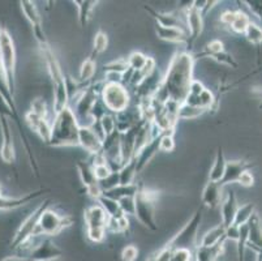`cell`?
<instances>
[{"mask_svg":"<svg viewBox=\"0 0 262 261\" xmlns=\"http://www.w3.org/2000/svg\"><path fill=\"white\" fill-rule=\"evenodd\" d=\"M226 227L222 224L218 225V226L213 227L210 231L204 235V239L201 242V247L210 248L216 246V244L222 243L223 239H226Z\"/></svg>","mask_w":262,"mask_h":261,"instance_id":"cell-24","label":"cell"},{"mask_svg":"<svg viewBox=\"0 0 262 261\" xmlns=\"http://www.w3.org/2000/svg\"><path fill=\"white\" fill-rule=\"evenodd\" d=\"M94 174H95V178H97V180L102 182V180H104V179L108 178V176L113 174V171H111V169H110V167L104 164V165H98V166H94Z\"/></svg>","mask_w":262,"mask_h":261,"instance_id":"cell-47","label":"cell"},{"mask_svg":"<svg viewBox=\"0 0 262 261\" xmlns=\"http://www.w3.org/2000/svg\"><path fill=\"white\" fill-rule=\"evenodd\" d=\"M2 124V148H0V157L6 164L15 161V147L12 141V132L8 121L4 116H0Z\"/></svg>","mask_w":262,"mask_h":261,"instance_id":"cell-12","label":"cell"},{"mask_svg":"<svg viewBox=\"0 0 262 261\" xmlns=\"http://www.w3.org/2000/svg\"><path fill=\"white\" fill-rule=\"evenodd\" d=\"M175 149V141H173V135H162L161 144H159V150L162 152H172Z\"/></svg>","mask_w":262,"mask_h":261,"instance_id":"cell-45","label":"cell"},{"mask_svg":"<svg viewBox=\"0 0 262 261\" xmlns=\"http://www.w3.org/2000/svg\"><path fill=\"white\" fill-rule=\"evenodd\" d=\"M222 51H225V46H223V43L218 39L211 41L210 43H208V46H206V55H208V56L219 54V52Z\"/></svg>","mask_w":262,"mask_h":261,"instance_id":"cell-48","label":"cell"},{"mask_svg":"<svg viewBox=\"0 0 262 261\" xmlns=\"http://www.w3.org/2000/svg\"><path fill=\"white\" fill-rule=\"evenodd\" d=\"M20 4L24 14H25L26 20L29 21L30 25L33 26V29L40 28V26H42V20H40V14L39 12H38L35 3L29 2V0H24Z\"/></svg>","mask_w":262,"mask_h":261,"instance_id":"cell-26","label":"cell"},{"mask_svg":"<svg viewBox=\"0 0 262 261\" xmlns=\"http://www.w3.org/2000/svg\"><path fill=\"white\" fill-rule=\"evenodd\" d=\"M210 57H213L214 61H216L218 63L221 64H225V66H228V67H232V68H235V67H237V63L235 62V59H233L232 56H231L230 54H228L227 51H222L219 52V54H215V55H211Z\"/></svg>","mask_w":262,"mask_h":261,"instance_id":"cell-43","label":"cell"},{"mask_svg":"<svg viewBox=\"0 0 262 261\" xmlns=\"http://www.w3.org/2000/svg\"><path fill=\"white\" fill-rule=\"evenodd\" d=\"M251 23V17L247 13L242 11H235V16H233V20L231 23L230 28L232 29L233 32L237 33V34H244Z\"/></svg>","mask_w":262,"mask_h":261,"instance_id":"cell-30","label":"cell"},{"mask_svg":"<svg viewBox=\"0 0 262 261\" xmlns=\"http://www.w3.org/2000/svg\"><path fill=\"white\" fill-rule=\"evenodd\" d=\"M202 221V208H200L194 214H193L192 218L187 222L184 227L182 229V231L175 236V238L171 240L170 244H167V247H175V250L179 248H184L188 250L187 246L194 243L197 236V231H199V227L201 225Z\"/></svg>","mask_w":262,"mask_h":261,"instance_id":"cell-8","label":"cell"},{"mask_svg":"<svg viewBox=\"0 0 262 261\" xmlns=\"http://www.w3.org/2000/svg\"><path fill=\"white\" fill-rule=\"evenodd\" d=\"M140 187L137 184H130V186H120L119 184L118 187L113 188V190L106 191L103 192V196L107 198H111L114 201H120L121 198L125 197H135L139 192Z\"/></svg>","mask_w":262,"mask_h":261,"instance_id":"cell-22","label":"cell"},{"mask_svg":"<svg viewBox=\"0 0 262 261\" xmlns=\"http://www.w3.org/2000/svg\"><path fill=\"white\" fill-rule=\"evenodd\" d=\"M145 9L151 13V16L156 18V23L159 24V25L167 26V28H179V29H183V30H185V26H187V24H185L180 17L175 16V14L161 13V12L154 11V9L150 8V7H145Z\"/></svg>","mask_w":262,"mask_h":261,"instance_id":"cell-20","label":"cell"},{"mask_svg":"<svg viewBox=\"0 0 262 261\" xmlns=\"http://www.w3.org/2000/svg\"><path fill=\"white\" fill-rule=\"evenodd\" d=\"M251 167V164L247 161H227L225 170V175H223L222 180L219 182L221 186H226V184L237 183L239 178L244 171H248V169Z\"/></svg>","mask_w":262,"mask_h":261,"instance_id":"cell-17","label":"cell"},{"mask_svg":"<svg viewBox=\"0 0 262 261\" xmlns=\"http://www.w3.org/2000/svg\"><path fill=\"white\" fill-rule=\"evenodd\" d=\"M0 197H3V195H2V188H0Z\"/></svg>","mask_w":262,"mask_h":261,"instance_id":"cell-52","label":"cell"},{"mask_svg":"<svg viewBox=\"0 0 262 261\" xmlns=\"http://www.w3.org/2000/svg\"><path fill=\"white\" fill-rule=\"evenodd\" d=\"M136 218L145 227L157 230L156 222V203L158 201V192L140 188L136 195Z\"/></svg>","mask_w":262,"mask_h":261,"instance_id":"cell-5","label":"cell"},{"mask_svg":"<svg viewBox=\"0 0 262 261\" xmlns=\"http://www.w3.org/2000/svg\"><path fill=\"white\" fill-rule=\"evenodd\" d=\"M107 46H108V38L107 34L103 32H98L94 37V52L95 54H102L106 51Z\"/></svg>","mask_w":262,"mask_h":261,"instance_id":"cell-40","label":"cell"},{"mask_svg":"<svg viewBox=\"0 0 262 261\" xmlns=\"http://www.w3.org/2000/svg\"><path fill=\"white\" fill-rule=\"evenodd\" d=\"M244 4H247V7L251 9L252 13L256 16L259 20V23L262 24V0H251V2H243Z\"/></svg>","mask_w":262,"mask_h":261,"instance_id":"cell-46","label":"cell"},{"mask_svg":"<svg viewBox=\"0 0 262 261\" xmlns=\"http://www.w3.org/2000/svg\"><path fill=\"white\" fill-rule=\"evenodd\" d=\"M34 114H37L38 116L40 118H46L47 119V107H46V102H45L42 98H37V99L33 101L32 104V110Z\"/></svg>","mask_w":262,"mask_h":261,"instance_id":"cell-44","label":"cell"},{"mask_svg":"<svg viewBox=\"0 0 262 261\" xmlns=\"http://www.w3.org/2000/svg\"><path fill=\"white\" fill-rule=\"evenodd\" d=\"M129 69L128 67V62L124 61V59H118V61H113L110 63L104 64V73H108V72H114V73H125V72Z\"/></svg>","mask_w":262,"mask_h":261,"instance_id":"cell-38","label":"cell"},{"mask_svg":"<svg viewBox=\"0 0 262 261\" xmlns=\"http://www.w3.org/2000/svg\"><path fill=\"white\" fill-rule=\"evenodd\" d=\"M147 59L149 57L145 56L142 52L139 51H135L127 57V62H128V67H129L132 71H141L147 63Z\"/></svg>","mask_w":262,"mask_h":261,"instance_id":"cell-35","label":"cell"},{"mask_svg":"<svg viewBox=\"0 0 262 261\" xmlns=\"http://www.w3.org/2000/svg\"><path fill=\"white\" fill-rule=\"evenodd\" d=\"M248 227H249L248 244L258 248L259 252H261L262 251V226L257 213H254V214L252 215V218L249 219V222H248Z\"/></svg>","mask_w":262,"mask_h":261,"instance_id":"cell-21","label":"cell"},{"mask_svg":"<svg viewBox=\"0 0 262 261\" xmlns=\"http://www.w3.org/2000/svg\"><path fill=\"white\" fill-rule=\"evenodd\" d=\"M72 222L73 219L71 217H68V215H59L54 210L46 209L43 212V214L40 215L38 227L35 231H38L39 235L51 236L60 233L61 230L66 229L67 226L72 225Z\"/></svg>","mask_w":262,"mask_h":261,"instance_id":"cell-7","label":"cell"},{"mask_svg":"<svg viewBox=\"0 0 262 261\" xmlns=\"http://www.w3.org/2000/svg\"><path fill=\"white\" fill-rule=\"evenodd\" d=\"M77 171H78V175H80L81 182L84 183V186L86 188L89 187L94 186V184L98 183L97 178H95V174H94V166H93L92 162H86V161H80L77 165Z\"/></svg>","mask_w":262,"mask_h":261,"instance_id":"cell-25","label":"cell"},{"mask_svg":"<svg viewBox=\"0 0 262 261\" xmlns=\"http://www.w3.org/2000/svg\"><path fill=\"white\" fill-rule=\"evenodd\" d=\"M222 188L223 187L218 182L209 180L205 186L204 192H202V204H204V207H208L210 209L219 207L223 198Z\"/></svg>","mask_w":262,"mask_h":261,"instance_id":"cell-16","label":"cell"},{"mask_svg":"<svg viewBox=\"0 0 262 261\" xmlns=\"http://www.w3.org/2000/svg\"><path fill=\"white\" fill-rule=\"evenodd\" d=\"M25 121L28 123V126L30 127V129L34 131L42 140L46 141V143H50V140H51L52 123L49 122V119L40 118V116H38L33 111H29L25 115Z\"/></svg>","mask_w":262,"mask_h":261,"instance_id":"cell-13","label":"cell"},{"mask_svg":"<svg viewBox=\"0 0 262 261\" xmlns=\"http://www.w3.org/2000/svg\"><path fill=\"white\" fill-rule=\"evenodd\" d=\"M39 47L42 50L50 77H51L52 85H54V112L56 115L63 111L64 109H67L68 104H70L68 86H67V80L63 75L60 64H59L58 59L55 56L49 43Z\"/></svg>","mask_w":262,"mask_h":261,"instance_id":"cell-3","label":"cell"},{"mask_svg":"<svg viewBox=\"0 0 262 261\" xmlns=\"http://www.w3.org/2000/svg\"><path fill=\"white\" fill-rule=\"evenodd\" d=\"M0 64L3 68L9 90L13 94L16 73V49L13 39L6 28H0Z\"/></svg>","mask_w":262,"mask_h":261,"instance_id":"cell-4","label":"cell"},{"mask_svg":"<svg viewBox=\"0 0 262 261\" xmlns=\"http://www.w3.org/2000/svg\"><path fill=\"white\" fill-rule=\"evenodd\" d=\"M85 224L88 230H106L108 215L99 204L93 205L85 210Z\"/></svg>","mask_w":262,"mask_h":261,"instance_id":"cell-15","label":"cell"},{"mask_svg":"<svg viewBox=\"0 0 262 261\" xmlns=\"http://www.w3.org/2000/svg\"><path fill=\"white\" fill-rule=\"evenodd\" d=\"M78 131L80 126L75 116V112L70 106L55 115L52 122L51 140L52 147H76L78 145Z\"/></svg>","mask_w":262,"mask_h":261,"instance_id":"cell-2","label":"cell"},{"mask_svg":"<svg viewBox=\"0 0 262 261\" xmlns=\"http://www.w3.org/2000/svg\"><path fill=\"white\" fill-rule=\"evenodd\" d=\"M237 183L242 184V186L245 187V188H249V187L253 186L254 178H253V175H252V172H249V171L243 172L242 176L239 178V182H237Z\"/></svg>","mask_w":262,"mask_h":261,"instance_id":"cell-51","label":"cell"},{"mask_svg":"<svg viewBox=\"0 0 262 261\" xmlns=\"http://www.w3.org/2000/svg\"><path fill=\"white\" fill-rule=\"evenodd\" d=\"M135 197H125V198H121L120 201H118L119 205H120V209L123 210V213L127 215V217L130 214H135V212H136V198Z\"/></svg>","mask_w":262,"mask_h":261,"instance_id":"cell-42","label":"cell"},{"mask_svg":"<svg viewBox=\"0 0 262 261\" xmlns=\"http://www.w3.org/2000/svg\"><path fill=\"white\" fill-rule=\"evenodd\" d=\"M254 209H256V207H254V204H252V203H248V204L239 207L236 217H235V221H233V225H235V226H242V225L248 224L249 219L252 218V215L256 213Z\"/></svg>","mask_w":262,"mask_h":261,"instance_id":"cell-31","label":"cell"},{"mask_svg":"<svg viewBox=\"0 0 262 261\" xmlns=\"http://www.w3.org/2000/svg\"><path fill=\"white\" fill-rule=\"evenodd\" d=\"M101 95L104 106L114 114H119L129 106V94L121 84L104 83Z\"/></svg>","mask_w":262,"mask_h":261,"instance_id":"cell-6","label":"cell"},{"mask_svg":"<svg viewBox=\"0 0 262 261\" xmlns=\"http://www.w3.org/2000/svg\"><path fill=\"white\" fill-rule=\"evenodd\" d=\"M119 184H120V176H119V172H113V174H111L108 178L104 179V180H102V182H99V186H101V188L103 192L113 190V188L118 187Z\"/></svg>","mask_w":262,"mask_h":261,"instance_id":"cell-41","label":"cell"},{"mask_svg":"<svg viewBox=\"0 0 262 261\" xmlns=\"http://www.w3.org/2000/svg\"><path fill=\"white\" fill-rule=\"evenodd\" d=\"M185 20H187L185 24H187L188 29V37L190 38L189 46H192V43L200 37L204 30V16H202L201 11H199L190 4L185 11Z\"/></svg>","mask_w":262,"mask_h":261,"instance_id":"cell-11","label":"cell"},{"mask_svg":"<svg viewBox=\"0 0 262 261\" xmlns=\"http://www.w3.org/2000/svg\"><path fill=\"white\" fill-rule=\"evenodd\" d=\"M239 204H237L236 195L233 191H228L221 203V215H222V225L227 229L233 225L235 217H236Z\"/></svg>","mask_w":262,"mask_h":261,"instance_id":"cell-14","label":"cell"},{"mask_svg":"<svg viewBox=\"0 0 262 261\" xmlns=\"http://www.w3.org/2000/svg\"><path fill=\"white\" fill-rule=\"evenodd\" d=\"M156 33L159 39L167 41V42L175 43H187L188 42V32L179 28H167V26H162L156 23L154 25Z\"/></svg>","mask_w":262,"mask_h":261,"instance_id":"cell-18","label":"cell"},{"mask_svg":"<svg viewBox=\"0 0 262 261\" xmlns=\"http://www.w3.org/2000/svg\"><path fill=\"white\" fill-rule=\"evenodd\" d=\"M95 73V62L93 61V57H88L85 59V62L81 64V68H80V83L88 84L90 83V80L93 78Z\"/></svg>","mask_w":262,"mask_h":261,"instance_id":"cell-33","label":"cell"},{"mask_svg":"<svg viewBox=\"0 0 262 261\" xmlns=\"http://www.w3.org/2000/svg\"><path fill=\"white\" fill-rule=\"evenodd\" d=\"M161 137L162 136H158V137L153 138V140L150 141L147 144L146 147L139 153V154L136 155V161H137V174L141 172L142 170L146 167V165L149 164L154 157H156L157 153L159 152V144H161Z\"/></svg>","mask_w":262,"mask_h":261,"instance_id":"cell-19","label":"cell"},{"mask_svg":"<svg viewBox=\"0 0 262 261\" xmlns=\"http://www.w3.org/2000/svg\"><path fill=\"white\" fill-rule=\"evenodd\" d=\"M136 175H137V161H136V158H133L128 164L124 165L120 171H119L120 186H130V184H135L133 182H135Z\"/></svg>","mask_w":262,"mask_h":261,"instance_id":"cell-28","label":"cell"},{"mask_svg":"<svg viewBox=\"0 0 262 261\" xmlns=\"http://www.w3.org/2000/svg\"><path fill=\"white\" fill-rule=\"evenodd\" d=\"M190 253L189 250H184V248H179L172 252V258L171 261H189Z\"/></svg>","mask_w":262,"mask_h":261,"instance_id":"cell-50","label":"cell"},{"mask_svg":"<svg viewBox=\"0 0 262 261\" xmlns=\"http://www.w3.org/2000/svg\"><path fill=\"white\" fill-rule=\"evenodd\" d=\"M102 137L89 127H80L78 131V145L84 148L92 155L102 152Z\"/></svg>","mask_w":262,"mask_h":261,"instance_id":"cell-10","label":"cell"},{"mask_svg":"<svg viewBox=\"0 0 262 261\" xmlns=\"http://www.w3.org/2000/svg\"><path fill=\"white\" fill-rule=\"evenodd\" d=\"M97 201H98V204L103 208L104 212L107 213V215L111 217V218H120V217L125 215L123 213V210L120 209V205H119L118 201H114L111 200V198L104 197V196L99 197Z\"/></svg>","mask_w":262,"mask_h":261,"instance_id":"cell-29","label":"cell"},{"mask_svg":"<svg viewBox=\"0 0 262 261\" xmlns=\"http://www.w3.org/2000/svg\"><path fill=\"white\" fill-rule=\"evenodd\" d=\"M226 165H227V161L225 158V153H223V149L221 147L216 149L215 159H214V164L210 169V174H209V180L211 182H221L222 180L223 175H225V170Z\"/></svg>","mask_w":262,"mask_h":261,"instance_id":"cell-23","label":"cell"},{"mask_svg":"<svg viewBox=\"0 0 262 261\" xmlns=\"http://www.w3.org/2000/svg\"><path fill=\"white\" fill-rule=\"evenodd\" d=\"M75 4L78 8V20H80L81 26H86L89 20L92 18L93 11L98 2L94 0H82V2H75Z\"/></svg>","mask_w":262,"mask_h":261,"instance_id":"cell-27","label":"cell"},{"mask_svg":"<svg viewBox=\"0 0 262 261\" xmlns=\"http://www.w3.org/2000/svg\"><path fill=\"white\" fill-rule=\"evenodd\" d=\"M193 66L194 59L189 52H178L173 55L154 99L159 104L175 102L180 106L185 104L193 81Z\"/></svg>","mask_w":262,"mask_h":261,"instance_id":"cell-1","label":"cell"},{"mask_svg":"<svg viewBox=\"0 0 262 261\" xmlns=\"http://www.w3.org/2000/svg\"><path fill=\"white\" fill-rule=\"evenodd\" d=\"M208 110L201 109V107L190 106V105L183 104L179 109V119H196L199 118L200 115L206 112Z\"/></svg>","mask_w":262,"mask_h":261,"instance_id":"cell-34","label":"cell"},{"mask_svg":"<svg viewBox=\"0 0 262 261\" xmlns=\"http://www.w3.org/2000/svg\"><path fill=\"white\" fill-rule=\"evenodd\" d=\"M56 252L58 251H56V248H55V246L51 242H42L39 246H37L32 256L34 258H38V260H46V258L54 257Z\"/></svg>","mask_w":262,"mask_h":261,"instance_id":"cell-32","label":"cell"},{"mask_svg":"<svg viewBox=\"0 0 262 261\" xmlns=\"http://www.w3.org/2000/svg\"><path fill=\"white\" fill-rule=\"evenodd\" d=\"M0 116H4V118H17L15 114V109H12L11 102L8 101V98L0 92Z\"/></svg>","mask_w":262,"mask_h":261,"instance_id":"cell-39","label":"cell"},{"mask_svg":"<svg viewBox=\"0 0 262 261\" xmlns=\"http://www.w3.org/2000/svg\"><path fill=\"white\" fill-rule=\"evenodd\" d=\"M244 34L252 45H259V43H262V28L259 25H257V24H254L253 21L249 24V26H248Z\"/></svg>","mask_w":262,"mask_h":261,"instance_id":"cell-37","label":"cell"},{"mask_svg":"<svg viewBox=\"0 0 262 261\" xmlns=\"http://www.w3.org/2000/svg\"><path fill=\"white\" fill-rule=\"evenodd\" d=\"M139 256V250L135 246H127L121 252V257L124 261H135Z\"/></svg>","mask_w":262,"mask_h":261,"instance_id":"cell-49","label":"cell"},{"mask_svg":"<svg viewBox=\"0 0 262 261\" xmlns=\"http://www.w3.org/2000/svg\"><path fill=\"white\" fill-rule=\"evenodd\" d=\"M99 127H101L102 138H104L106 136H108V135H111L113 132H115L116 131L115 116L111 114H106L103 118L99 121Z\"/></svg>","mask_w":262,"mask_h":261,"instance_id":"cell-36","label":"cell"},{"mask_svg":"<svg viewBox=\"0 0 262 261\" xmlns=\"http://www.w3.org/2000/svg\"><path fill=\"white\" fill-rule=\"evenodd\" d=\"M49 203L50 200L42 203V204H40L39 207H37V209H35L34 212H33L32 214H30L29 217L23 222L21 227L18 229L17 233H16L15 240H13V243H15L16 246H20L23 242H25L26 239L30 238L32 235H34L35 230H37L38 227V222H39L40 215L43 214L45 210L49 209Z\"/></svg>","mask_w":262,"mask_h":261,"instance_id":"cell-9","label":"cell"}]
</instances>
